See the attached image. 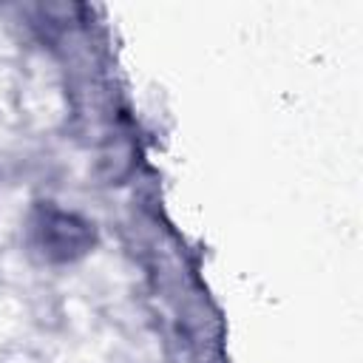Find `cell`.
Here are the masks:
<instances>
[{
    "label": "cell",
    "instance_id": "cell-1",
    "mask_svg": "<svg viewBox=\"0 0 363 363\" xmlns=\"http://www.w3.org/2000/svg\"><path fill=\"white\" fill-rule=\"evenodd\" d=\"M28 244L48 264H71L94 250L96 227L79 213L43 201L28 216Z\"/></svg>",
    "mask_w": 363,
    "mask_h": 363
}]
</instances>
